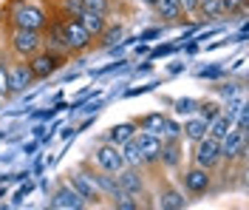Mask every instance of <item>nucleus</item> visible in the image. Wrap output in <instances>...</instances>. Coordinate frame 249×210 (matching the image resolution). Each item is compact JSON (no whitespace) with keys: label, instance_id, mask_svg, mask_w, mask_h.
<instances>
[{"label":"nucleus","instance_id":"f257e3e1","mask_svg":"<svg viewBox=\"0 0 249 210\" xmlns=\"http://www.w3.org/2000/svg\"><path fill=\"white\" fill-rule=\"evenodd\" d=\"M93 162L102 168V171H108V173H119L124 168V156H122V148L113 145V142H105V145L93 148Z\"/></svg>","mask_w":249,"mask_h":210},{"label":"nucleus","instance_id":"f03ea898","mask_svg":"<svg viewBox=\"0 0 249 210\" xmlns=\"http://www.w3.org/2000/svg\"><path fill=\"white\" fill-rule=\"evenodd\" d=\"M218 142H221V156L224 159L232 162V159H244L247 156V134H241L238 128H230Z\"/></svg>","mask_w":249,"mask_h":210},{"label":"nucleus","instance_id":"7ed1b4c3","mask_svg":"<svg viewBox=\"0 0 249 210\" xmlns=\"http://www.w3.org/2000/svg\"><path fill=\"white\" fill-rule=\"evenodd\" d=\"M221 159V142H218L215 136H201L198 139V145H196V165L198 168H207V171H213Z\"/></svg>","mask_w":249,"mask_h":210},{"label":"nucleus","instance_id":"20e7f679","mask_svg":"<svg viewBox=\"0 0 249 210\" xmlns=\"http://www.w3.org/2000/svg\"><path fill=\"white\" fill-rule=\"evenodd\" d=\"M43 46V37L37 29H17L12 34V49L20 54V57H31V54H37Z\"/></svg>","mask_w":249,"mask_h":210},{"label":"nucleus","instance_id":"39448f33","mask_svg":"<svg viewBox=\"0 0 249 210\" xmlns=\"http://www.w3.org/2000/svg\"><path fill=\"white\" fill-rule=\"evenodd\" d=\"M15 26L17 29H37L40 32L46 26V12L31 6V3H23V6L15 9Z\"/></svg>","mask_w":249,"mask_h":210},{"label":"nucleus","instance_id":"423d86ee","mask_svg":"<svg viewBox=\"0 0 249 210\" xmlns=\"http://www.w3.org/2000/svg\"><path fill=\"white\" fill-rule=\"evenodd\" d=\"M48 205L54 210H79V208H85V199H82L71 185H62V188L54 191V196H51Z\"/></svg>","mask_w":249,"mask_h":210},{"label":"nucleus","instance_id":"0eeeda50","mask_svg":"<svg viewBox=\"0 0 249 210\" xmlns=\"http://www.w3.org/2000/svg\"><path fill=\"white\" fill-rule=\"evenodd\" d=\"M62 37H65V46H68V51H82V49H88L91 46V34L82 29V23H65L62 26Z\"/></svg>","mask_w":249,"mask_h":210},{"label":"nucleus","instance_id":"6e6552de","mask_svg":"<svg viewBox=\"0 0 249 210\" xmlns=\"http://www.w3.org/2000/svg\"><path fill=\"white\" fill-rule=\"evenodd\" d=\"M34 74L26 63H12L9 65V94H23L26 88H31Z\"/></svg>","mask_w":249,"mask_h":210},{"label":"nucleus","instance_id":"1a4fd4ad","mask_svg":"<svg viewBox=\"0 0 249 210\" xmlns=\"http://www.w3.org/2000/svg\"><path fill=\"white\" fill-rule=\"evenodd\" d=\"M29 68H31V74H34V80H46L48 74H54L57 68H60V57L57 54H31V63H29Z\"/></svg>","mask_w":249,"mask_h":210},{"label":"nucleus","instance_id":"9d476101","mask_svg":"<svg viewBox=\"0 0 249 210\" xmlns=\"http://www.w3.org/2000/svg\"><path fill=\"white\" fill-rule=\"evenodd\" d=\"M184 188L190 191L193 196H201V193H207L210 191V171L207 168H190L184 173Z\"/></svg>","mask_w":249,"mask_h":210},{"label":"nucleus","instance_id":"9b49d317","mask_svg":"<svg viewBox=\"0 0 249 210\" xmlns=\"http://www.w3.org/2000/svg\"><path fill=\"white\" fill-rule=\"evenodd\" d=\"M71 188L77 191L85 202H96V199H102V193H99V188L93 185V179L85 173V171H79V173H71Z\"/></svg>","mask_w":249,"mask_h":210},{"label":"nucleus","instance_id":"f8f14e48","mask_svg":"<svg viewBox=\"0 0 249 210\" xmlns=\"http://www.w3.org/2000/svg\"><path fill=\"white\" fill-rule=\"evenodd\" d=\"M116 176H119V179H116V182H119V188H122L127 196H133V199H136V196L144 193V182H142V176L133 171V165H130V168H122Z\"/></svg>","mask_w":249,"mask_h":210},{"label":"nucleus","instance_id":"ddd939ff","mask_svg":"<svg viewBox=\"0 0 249 210\" xmlns=\"http://www.w3.org/2000/svg\"><path fill=\"white\" fill-rule=\"evenodd\" d=\"M136 139V145H139V153H142V162H156L159 159V151H161V139L156 136V134H139V136H133Z\"/></svg>","mask_w":249,"mask_h":210},{"label":"nucleus","instance_id":"4468645a","mask_svg":"<svg viewBox=\"0 0 249 210\" xmlns=\"http://www.w3.org/2000/svg\"><path fill=\"white\" fill-rule=\"evenodd\" d=\"M79 23H82V29L91 34V37H96V34L105 32V15L102 12H93V9H85L82 15H79Z\"/></svg>","mask_w":249,"mask_h":210},{"label":"nucleus","instance_id":"2eb2a0df","mask_svg":"<svg viewBox=\"0 0 249 210\" xmlns=\"http://www.w3.org/2000/svg\"><path fill=\"white\" fill-rule=\"evenodd\" d=\"M159 159L164 162L167 168H178V162H181V148H178V136H176V139H170L167 145H161V151H159Z\"/></svg>","mask_w":249,"mask_h":210},{"label":"nucleus","instance_id":"dca6fc26","mask_svg":"<svg viewBox=\"0 0 249 210\" xmlns=\"http://www.w3.org/2000/svg\"><path fill=\"white\" fill-rule=\"evenodd\" d=\"M108 136H110V142H113V145L122 148L124 142H127V139H133V136H136V125H133V122H122V125H113Z\"/></svg>","mask_w":249,"mask_h":210},{"label":"nucleus","instance_id":"f3484780","mask_svg":"<svg viewBox=\"0 0 249 210\" xmlns=\"http://www.w3.org/2000/svg\"><path fill=\"white\" fill-rule=\"evenodd\" d=\"M187 205V199L178 191H161L159 193V208H164V210H181Z\"/></svg>","mask_w":249,"mask_h":210},{"label":"nucleus","instance_id":"a211bd4d","mask_svg":"<svg viewBox=\"0 0 249 210\" xmlns=\"http://www.w3.org/2000/svg\"><path fill=\"white\" fill-rule=\"evenodd\" d=\"M153 6H156V12L161 15V20H167V23H176V20H178V9H181V6H178L176 0H156Z\"/></svg>","mask_w":249,"mask_h":210},{"label":"nucleus","instance_id":"6ab92c4d","mask_svg":"<svg viewBox=\"0 0 249 210\" xmlns=\"http://www.w3.org/2000/svg\"><path fill=\"white\" fill-rule=\"evenodd\" d=\"M184 136L187 139H193V142H198L201 136H207V119H190V122H184Z\"/></svg>","mask_w":249,"mask_h":210},{"label":"nucleus","instance_id":"aec40b11","mask_svg":"<svg viewBox=\"0 0 249 210\" xmlns=\"http://www.w3.org/2000/svg\"><path fill=\"white\" fill-rule=\"evenodd\" d=\"M139 125H142V131L161 136V131H164V116H161V114H147V116H142Z\"/></svg>","mask_w":249,"mask_h":210},{"label":"nucleus","instance_id":"412c9836","mask_svg":"<svg viewBox=\"0 0 249 210\" xmlns=\"http://www.w3.org/2000/svg\"><path fill=\"white\" fill-rule=\"evenodd\" d=\"M122 156H124V165H142V153H139L136 139H127V142H124Z\"/></svg>","mask_w":249,"mask_h":210},{"label":"nucleus","instance_id":"4be33fe9","mask_svg":"<svg viewBox=\"0 0 249 210\" xmlns=\"http://www.w3.org/2000/svg\"><path fill=\"white\" fill-rule=\"evenodd\" d=\"M198 9L204 12V17H218L221 12V0H198Z\"/></svg>","mask_w":249,"mask_h":210},{"label":"nucleus","instance_id":"5701e85b","mask_svg":"<svg viewBox=\"0 0 249 210\" xmlns=\"http://www.w3.org/2000/svg\"><path fill=\"white\" fill-rule=\"evenodd\" d=\"M9 94V63L0 57V97Z\"/></svg>","mask_w":249,"mask_h":210},{"label":"nucleus","instance_id":"b1692460","mask_svg":"<svg viewBox=\"0 0 249 210\" xmlns=\"http://www.w3.org/2000/svg\"><path fill=\"white\" fill-rule=\"evenodd\" d=\"M198 114H201V119H213V116H218L221 114V108H218V102H201V108H198Z\"/></svg>","mask_w":249,"mask_h":210},{"label":"nucleus","instance_id":"393cba45","mask_svg":"<svg viewBox=\"0 0 249 210\" xmlns=\"http://www.w3.org/2000/svg\"><path fill=\"white\" fill-rule=\"evenodd\" d=\"M48 46H51V49H57V51H68V46H65V37H62V29H54V32H51Z\"/></svg>","mask_w":249,"mask_h":210},{"label":"nucleus","instance_id":"a878e982","mask_svg":"<svg viewBox=\"0 0 249 210\" xmlns=\"http://www.w3.org/2000/svg\"><path fill=\"white\" fill-rule=\"evenodd\" d=\"M82 6L85 9H93V12H108V0H82Z\"/></svg>","mask_w":249,"mask_h":210},{"label":"nucleus","instance_id":"bb28decb","mask_svg":"<svg viewBox=\"0 0 249 210\" xmlns=\"http://www.w3.org/2000/svg\"><path fill=\"white\" fill-rule=\"evenodd\" d=\"M196 111V99H178L176 102V114H193Z\"/></svg>","mask_w":249,"mask_h":210},{"label":"nucleus","instance_id":"cd10ccee","mask_svg":"<svg viewBox=\"0 0 249 210\" xmlns=\"http://www.w3.org/2000/svg\"><path fill=\"white\" fill-rule=\"evenodd\" d=\"M161 134H164L167 139H176V136L181 134V128H178L176 122H170V119H164V131H161Z\"/></svg>","mask_w":249,"mask_h":210},{"label":"nucleus","instance_id":"c85d7f7f","mask_svg":"<svg viewBox=\"0 0 249 210\" xmlns=\"http://www.w3.org/2000/svg\"><path fill=\"white\" fill-rule=\"evenodd\" d=\"M244 0H221V12H235Z\"/></svg>","mask_w":249,"mask_h":210},{"label":"nucleus","instance_id":"c756f323","mask_svg":"<svg viewBox=\"0 0 249 210\" xmlns=\"http://www.w3.org/2000/svg\"><path fill=\"white\" fill-rule=\"evenodd\" d=\"M178 6H184V12H196L198 9V0H178Z\"/></svg>","mask_w":249,"mask_h":210},{"label":"nucleus","instance_id":"7c9ffc66","mask_svg":"<svg viewBox=\"0 0 249 210\" xmlns=\"http://www.w3.org/2000/svg\"><path fill=\"white\" fill-rule=\"evenodd\" d=\"M105 37H108V40H105V43H113V40H116V37H122V29H110V32L105 34Z\"/></svg>","mask_w":249,"mask_h":210},{"label":"nucleus","instance_id":"2f4dec72","mask_svg":"<svg viewBox=\"0 0 249 210\" xmlns=\"http://www.w3.org/2000/svg\"><path fill=\"white\" fill-rule=\"evenodd\" d=\"M144 3H150V6H153V3H156V0H144Z\"/></svg>","mask_w":249,"mask_h":210},{"label":"nucleus","instance_id":"473e14b6","mask_svg":"<svg viewBox=\"0 0 249 210\" xmlns=\"http://www.w3.org/2000/svg\"><path fill=\"white\" fill-rule=\"evenodd\" d=\"M176 3H178V0H176Z\"/></svg>","mask_w":249,"mask_h":210}]
</instances>
